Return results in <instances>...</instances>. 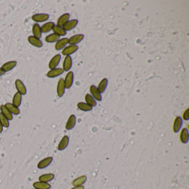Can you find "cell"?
Wrapping results in <instances>:
<instances>
[{
	"label": "cell",
	"instance_id": "cell-10",
	"mask_svg": "<svg viewBox=\"0 0 189 189\" xmlns=\"http://www.w3.org/2000/svg\"><path fill=\"white\" fill-rule=\"evenodd\" d=\"M53 157H46L43 159L41 160L37 164V167L39 169H43L46 167H48L49 165L51 164L53 161Z\"/></svg>",
	"mask_w": 189,
	"mask_h": 189
},
{
	"label": "cell",
	"instance_id": "cell-24",
	"mask_svg": "<svg viewBox=\"0 0 189 189\" xmlns=\"http://www.w3.org/2000/svg\"><path fill=\"white\" fill-rule=\"evenodd\" d=\"M54 175L52 173L49 174H45L41 175L38 178L39 182H43L46 183H48L49 182H51L52 180L54 179Z\"/></svg>",
	"mask_w": 189,
	"mask_h": 189
},
{
	"label": "cell",
	"instance_id": "cell-18",
	"mask_svg": "<svg viewBox=\"0 0 189 189\" xmlns=\"http://www.w3.org/2000/svg\"><path fill=\"white\" fill-rule=\"evenodd\" d=\"M70 18V15L68 13H66L61 15L57 20V26L62 27L64 26L67 22L68 21Z\"/></svg>",
	"mask_w": 189,
	"mask_h": 189
},
{
	"label": "cell",
	"instance_id": "cell-17",
	"mask_svg": "<svg viewBox=\"0 0 189 189\" xmlns=\"http://www.w3.org/2000/svg\"><path fill=\"white\" fill-rule=\"evenodd\" d=\"M72 67V59L70 56H66L63 63V69L64 72H69Z\"/></svg>",
	"mask_w": 189,
	"mask_h": 189
},
{
	"label": "cell",
	"instance_id": "cell-38",
	"mask_svg": "<svg viewBox=\"0 0 189 189\" xmlns=\"http://www.w3.org/2000/svg\"><path fill=\"white\" fill-rule=\"evenodd\" d=\"M3 128V127L1 123V122H0V134L2 133Z\"/></svg>",
	"mask_w": 189,
	"mask_h": 189
},
{
	"label": "cell",
	"instance_id": "cell-25",
	"mask_svg": "<svg viewBox=\"0 0 189 189\" xmlns=\"http://www.w3.org/2000/svg\"><path fill=\"white\" fill-rule=\"evenodd\" d=\"M33 187L35 189H51V185L48 183L41 182H36L33 184Z\"/></svg>",
	"mask_w": 189,
	"mask_h": 189
},
{
	"label": "cell",
	"instance_id": "cell-27",
	"mask_svg": "<svg viewBox=\"0 0 189 189\" xmlns=\"http://www.w3.org/2000/svg\"><path fill=\"white\" fill-rule=\"evenodd\" d=\"M108 81L107 78H103L100 83H99L97 89L98 90L100 93H103L107 89V86H108Z\"/></svg>",
	"mask_w": 189,
	"mask_h": 189
},
{
	"label": "cell",
	"instance_id": "cell-20",
	"mask_svg": "<svg viewBox=\"0 0 189 189\" xmlns=\"http://www.w3.org/2000/svg\"><path fill=\"white\" fill-rule=\"evenodd\" d=\"M182 125V118L178 116L175 119L174 122L173 124V131L175 133H178Z\"/></svg>",
	"mask_w": 189,
	"mask_h": 189
},
{
	"label": "cell",
	"instance_id": "cell-30",
	"mask_svg": "<svg viewBox=\"0 0 189 189\" xmlns=\"http://www.w3.org/2000/svg\"><path fill=\"white\" fill-rule=\"evenodd\" d=\"M59 38H60L59 36L53 33H51L46 36V37L45 38V41L47 43H52L57 42L59 40Z\"/></svg>",
	"mask_w": 189,
	"mask_h": 189
},
{
	"label": "cell",
	"instance_id": "cell-5",
	"mask_svg": "<svg viewBox=\"0 0 189 189\" xmlns=\"http://www.w3.org/2000/svg\"><path fill=\"white\" fill-rule=\"evenodd\" d=\"M63 73H64V71L63 69L61 68H56L51 69L48 72L47 77L49 78H54L61 76Z\"/></svg>",
	"mask_w": 189,
	"mask_h": 189
},
{
	"label": "cell",
	"instance_id": "cell-12",
	"mask_svg": "<svg viewBox=\"0 0 189 189\" xmlns=\"http://www.w3.org/2000/svg\"><path fill=\"white\" fill-rule=\"evenodd\" d=\"M28 41L34 47L41 48L43 46V43L40 39L34 37L33 36H30L28 37Z\"/></svg>",
	"mask_w": 189,
	"mask_h": 189
},
{
	"label": "cell",
	"instance_id": "cell-14",
	"mask_svg": "<svg viewBox=\"0 0 189 189\" xmlns=\"http://www.w3.org/2000/svg\"><path fill=\"white\" fill-rule=\"evenodd\" d=\"M76 124V117L75 115L72 114L69 117L68 119L66 124V129L67 130H72L73 129Z\"/></svg>",
	"mask_w": 189,
	"mask_h": 189
},
{
	"label": "cell",
	"instance_id": "cell-9",
	"mask_svg": "<svg viewBox=\"0 0 189 189\" xmlns=\"http://www.w3.org/2000/svg\"><path fill=\"white\" fill-rule=\"evenodd\" d=\"M84 35L83 34H78L74 35L68 38V43L69 45H77L81 42L84 39Z\"/></svg>",
	"mask_w": 189,
	"mask_h": 189
},
{
	"label": "cell",
	"instance_id": "cell-22",
	"mask_svg": "<svg viewBox=\"0 0 189 189\" xmlns=\"http://www.w3.org/2000/svg\"><path fill=\"white\" fill-rule=\"evenodd\" d=\"M87 179V177L86 175H82L81 177H77L76 179L74 180L72 182V184L74 187H79V186H82L84 184H85L86 181Z\"/></svg>",
	"mask_w": 189,
	"mask_h": 189
},
{
	"label": "cell",
	"instance_id": "cell-19",
	"mask_svg": "<svg viewBox=\"0 0 189 189\" xmlns=\"http://www.w3.org/2000/svg\"><path fill=\"white\" fill-rule=\"evenodd\" d=\"M32 33L34 37L37 38H41L42 37V32L41 26L38 23H34L32 29Z\"/></svg>",
	"mask_w": 189,
	"mask_h": 189
},
{
	"label": "cell",
	"instance_id": "cell-26",
	"mask_svg": "<svg viewBox=\"0 0 189 189\" xmlns=\"http://www.w3.org/2000/svg\"><path fill=\"white\" fill-rule=\"evenodd\" d=\"M55 23L53 22H48L45 23L41 27L42 33H48L53 30L55 26Z\"/></svg>",
	"mask_w": 189,
	"mask_h": 189
},
{
	"label": "cell",
	"instance_id": "cell-3",
	"mask_svg": "<svg viewBox=\"0 0 189 189\" xmlns=\"http://www.w3.org/2000/svg\"><path fill=\"white\" fill-rule=\"evenodd\" d=\"M78 48V46L77 45H69L66 46L62 50V54L65 56H71V54H73L74 53L77 51Z\"/></svg>",
	"mask_w": 189,
	"mask_h": 189
},
{
	"label": "cell",
	"instance_id": "cell-6",
	"mask_svg": "<svg viewBox=\"0 0 189 189\" xmlns=\"http://www.w3.org/2000/svg\"><path fill=\"white\" fill-rule=\"evenodd\" d=\"M32 20L36 22H43L49 19V15L47 13H37L32 16Z\"/></svg>",
	"mask_w": 189,
	"mask_h": 189
},
{
	"label": "cell",
	"instance_id": "cell-8",
	"mask_svg": "<svg viewBox=\"0 0 189 189\" xmlns=\"http://www.w3.org/2000/svg\"><path fill=\"white\" fill-rule=\"evenodd\" d=\"M61 59V56L60 54H56L49 61L48 67L50 69L56 68L57 67L59 64Z\"/></svg>",
	"mask_w": 189,
	"mask_h": 189
},
{
	"label": "cell",
	"instance_id": "cell-13",
	"mask_svg": "<svg viewBox=\"0 0 189 189\" xmlns=\"http://www.w3.org/2000/svg\"><path fill=\"white\" fill-rule=\"evenodd\" d=\"M17 64V62L15 61H11L6 62L5 63L3 64L1 68L3 71L5 72V73H6V72H8L11 71L12 69L15 68V67L16 66Z\"/></svg>",
	"mask_w": 189,
	"mask_h": 189
},
{
	"label": "cell",
	"instance_id": "cell-39",
	"mask_svg": "<svg viewBox=\"0 0 189 189\" xmlns=\"http://www.w3.org/2000/svg\"><path fill=\"white\" fill-rule=\"evenodd\" d=\"M35 189V188H34V189Z\"/></svg>",
	"mask_w": 189,
	"mask_h": 189
},
{
	"label": "cell",
	"instance_id": "cell-15",
	"mask_svg": "<svg viewBox=\"0 0 189 189\" xmlns=\"http://www.w3.org/2000/svg\"><path fill=\"white\" fill-rule=\"evenodd\" d=\"M69 142V138L68 137L67 135H64L59 142L58 145V150L62 151L66 149L68 145Z\"/></svg>",
	"mask_w": 189,
	"mask_h": 189
},
{
	"label": "cell",
	"instance_id": "cell-23",
	"mask_svg": "<svg viewBox=\"0 0 189 189\" xmlns=\"http://www.w3.org/2000/svg\"><path fill=\"white\" fill-rule=\"evenodd\" d=\"M189 134L188 130L187 128H183L182 130L180 135V139L183 144H187L189 141Z\"/></svg>",
	"mask_w": 189,
	"mask_h": 189
},
{
	"label": "cell",
	"instance_id": "cell-37",
	"mask_svg": "<svg viewBox=\"0 0 189 189\" xmlns=\"http://www.w3.org/2000/svg\"><path fill=\"white\" fill-rule=\"evenodd\" d=\"M5 73V72L3 71L2 69H1V68H0V76H2V75H3Z\"/></svg>",
	"mask_w": 189,
	"mask_h": 189
},
{
	"label": "cell",
	"instance_id": "cell-4",
	"mask_svg": "<svg viewBox=\"0 0 189 189\" xmlns=\"http://www.w3.org/2000/svg\"><path fill=\"white\" fill-rule=\"evenodd\" d=\"M74 73L72 71H69L67 74L66 76L64 79V84L66 89L71 88L73 84Z\"/></svg>",
	"mask_w": 189,
	"mask_h": 189
},
{
	"label": "cell",
	"instance_id": "cell-36",
	"mask_svg": "<svg viewBox=\"0 0 189 189\" xmlns=\"http://www.w3.org/2000/svg\"><path fill=\"white\" fill-rule=\"evenodd\" d=\"M71 189H84V187L82 185V186H79V187H74Z\"/></svg>",
	"mask_w": 189,
	"mask_h": 189
},
{
	"label": "cell",
	"instance_id": "cell-21",
	"mask_svg": "<svg viewBox=\"0 0 189 189\" xmlns=\"http://www.w3.org/2000/svg\"><path fill=\"white\" fill-rule=\"evenodd\" d=\"M5 106L12 115L17 116V115L20 114V111L19 108L14 106L13 104H12V103H6Z\"/></svg>",
	"mask_w": 189,
	"mask_h": 189
},
{
	"label": "cell",
	"instance_id": "cell-35",
	"mask_svg": "<svg viewBox=\"0 0 189 189\" xmlns=\"http://www.w3.org/2000/svg\"><path fill=\"white\" fill-rule=\"evenodd\" d=\"M182 118L185 121L189 120V108H187V110L185 111L184 113H183Z\"/></svg>",
	"mask_w": 189,
	"mask_h": 189
},
{
	"label": "cell",
	"instance_id": "cell-40",
	"mask_svg": "<svg viewBox=\"0 0 189 189\" xmlns=\"http://www.w3.org/2000/svg\"><path fill=\"white\" fill-rule=\"evenodd\" d=\"M0 141H1V139H0Z\"/></svg>",
	"mask_w": 189,
	"mask_h": 189
},
{
	"label": "cell",
	"instance_id": "cell-31",
	"mask_svg": "<svg viewBox=\"0 0 189 189\" xmlns=\"http://www.w3.org/2000/svg\"><path fill=\"white\" fill-rule=\"evenodd\" d=\"M52 31L54 32V33L58 35V36H64L66 35L67 32L64 30V28L62 27H60L57 25H55Z\"/></svg>",
	"mask_w": 189,
	"mask_h": 189
},
{
	"label": "cell",
	"instance_id": "cell-2",
	"mask_svg": "<svg viewBox=\"0 0 189 189\" xmlns=\"http://www.w3.org/2000/svg\"><path fill=\"white\" fill-rule=\"evenodd\" d=\"M65 90H66V87L64 84V79L61 78L58 82L57 87V96H58L59 98L62 97L65 93Z\"/></svg>",
	"mask_w": 189,
	"mask_h": 189
},
{
	"label": "cell",
	"instance_id": "cell-33",
	"mask_svg": "<svg viewBox=\"0 0 189 189\" xmlns=\"http://www.w3.org/2000/svg\"><path fill=\"white\" fill-rule=\"evenodd\" d=\"M77 107L81 111L84 112H89L93 109V107L88 105V104L84 102H79L77 104Z\"/></svg>",
	"mask_w": 189,
	"mask_h": 189
},
{
	"label": "cell",
	"instance_id": "cell-29",
	"mask_svg": "<svg viewBox=\"0 0 189 189\" xmlns=\"http://www.w3.org/2000/svg\"><path fill=\"white\" fill-rule=\"evenodd\" d=\"M0 111H1V113H2L3 115L9 121L12 120V114L10 113V111L8 110L6 107H5V105H1L0 106Z\"/></svg>",
	"mask_w": 189,
	"mask_h": 189
},
{
	"label": "cell",
	"instance_id": "cell-34",
	"mask_svg": "<svg viewBox=\"0 0 189 189\" xmlns=\"http://www.w3.org/2000/svg\"><path fill=\"white\" fill-rule=\"evenodd\" d=\"M0 122L4 128H8L10 127V121L1 113H0Z\"/></svg>",
	"mask_w": 189,
	"mask_h": 189
},
{
	"label": "cell",
	"instance_id": "cell-32",
	"mask_svg": "<svg viewBox=\"0 0 189 189\" xmlns=\"http://www.w3.org/2000/svg\"><path fill=\"white\" fill-rule=\"evenodd\" d=\"M85 101H86L87 104H88V105L92 107H96L97 104L96 99L94 98L93 97L89 94H86L85 96Z\"/></svg>",
	"mask_w": 189,
	"mask_h": 189
},
{
	"label": "cell",
	"instance_id": "cell-16",
	"mask_svg": "<svg viewBox=\"0 0 189 189\" xmlns=\"http://www.w3.org/2000/svg\"><path fill=\"white\" fill-rule=\"evenodd\" d=\"M78 23V21L76 19L69 20L63 26V28L66 32L69 31L73 30V28L76 27Z\"/></svg>",
	"mask_w": 189,
	"mask_h": 189
},
{
	"label": "cell",
	"instance_id": "cell-7",
	"mask_svg": "<svg viewBox=\"0 0 189 189\" xmlns=\"http://www.w3.org/2000/svg\"><path fill=\"white\" fill-rule=\"evenodd\" d=\"M89 91H90L91 96H92L96 101H99V102L102 101V95L99 93V92L97 89V87L95 85H91Z\"/></svg>",
	"mask_w": 189,
	"mask_h": 189
},
{
	"label": "cell",
	"instance_id": "cell-1",
	"mask_svg": "<svg viewBox=\"0 0 189 189\" xmlns=\"http://www.w3.org/2000/svg\"><path fill=\"white\" fill-rule=\"evenodd\" d=\"M15 84L17 92L20 93L22 96H25L27 93V89L22 81L17 79L15 81Z\"/></svg>",
	"mask_w": 189,
	"mask_h": 189
},
{
	"label": "cell",
	"instance_id": "cell-11",
	"mask_svg": "<svg viewBox=\"0 0 189 189\" xmlns=\"http://www.w3.org/2000/svg\"><path fill=\"white\" fill-rule=\"evenodd\" d=\"M67 44H68V38H63L59 39L55 44V49L57 51H61L62 49H64L66 47Z\"/></svg>",
	"mask_w": 189,
	"mask_h": 189
},
{
	"label": "cell",
	"instance_id": "cell-28",
	"mask_svg": "<svg viewBox=\"0 0 189 189\" xmlns=\"http://www.w3.org/2000/svg\"><path fill=\"white\" fill-rule=\"evenodd\" d=\"M22 95L20 93L16 92L13 97L12 104L18 108L22 103Z\"/></svg>",
	"mask_w": 189,
	"mask_h": 189
}]
</instances>
